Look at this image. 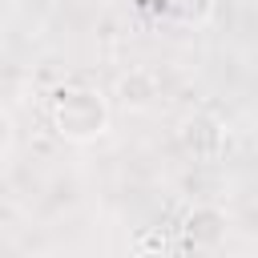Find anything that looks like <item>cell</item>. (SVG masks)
Segmentation results:
<instances>
[{"label": "cell", "mask_w": 258, "mask_h": 258, "mask_svg": "<svg viewBox=\"0 0 258 258\" xmlns=\"http://www.w3.org/2000/svg\"><path fill=\"white\" fill-rule=\"evenodd\" d=\"M48 121L56 129L60 141L69 145H93L109 133V121H113V109H109V97L93 85H81V81H69L52 93V105H48Z\"/></svg>", "instance_id": "obj_1"}, {"label": "cell", "mask_w": 258, "mask_h": 258, "mask_svg": "<svg viewBox=\"0 0 258 258\" xmlns=\"http://www.w3.org/2000/svg\"><path fill=\"white\" fill-rule=\"evenodd\" d=\"M181 145L194 161H218L230 145V129L218 113H194L181 121Z\"/></svg>", "instance_id": "obj_2"}, {"label": "cell", "mask_w": 258, "mask_h": 258, "mask_svg": "<svg viewBox=\"0 0 258 258\" xmlns=\"http://www.w3.org/2000/svg\"><path fill=\"white\" fill-rule=\"evenodd\" d=\"M226 230H230V218H226V210L214 206V202H198V206L181 218V238H185V246H194V250H214V246H222V242H226Z\"/></svg>", "instance_id": "obj_3"}, {"label": "cell", "mask_w": 258, "mask_h": 258, "mask_svg": "<svg viewBox=\"0 0 258 258\" xmlns=\"http://www.w3.org/2000/svg\"><path fill=\"white\" fill-rule=\"evenodd\" d=\"M157 93H161V85H157V77H153V69H129V73H121L117 77V85H113V101H117V109H125V113H145L153 101H157Z\"/></svg>", "instance_id": "obj_4"}, {"label": "cell", "mask_w": 258, "mask_h": 258, "mask_svg": "<svg viewBox=\"0 0 258 258\" xmlns=\"http://www.w3.org/2000/svg\"><path fill=\"white\" fill-rule=\"evenodd\" d=\"M165 8L177 24H194V28L214 16V0H165Z\"/></svg>", "instance_id": "obj_5"}, {"label": "cell", "mask_w": 258, "mask_h": 258, "mask_svg": "<svg viewBox=\"0 0 258 258\" xmlns=\"http://www.w3.org/2000/svg\"><path fill=\"white\" fill-rule=\"evenodd\" d=\"M12 141H16V125H12V113H8V109H0V149L8 153V149H12Z\"/></svg>", "instance_id": "obj_6"}, {"label": "cell", "mask_w": 258, "mask_h": 258, "mask_svg": "<svg viewBox=\"0 0 258 258\" xmlns=\"http://www.w3.org/2000/svg\"><path fill=\"white\" fill-rule=\"evenodd\" d=\"M8 177V161H4V149H0V181Z\"/></svg>", "instance_id": "obj_7"}, {"label": "cell", "mask_w": 258, "mask_h": 258, "mask_svg": "<svg viewBox=\"0 0 258 258\" xmlns=\"http://www.w3.org/2000/svg\"><path fill=\"white\" fill-rule=\"evenodd\" d=\"M254 218H258V194H254Z\"/></svg>", "instance_id": "obj_8"}, {"label": "cell", "mask_w": 258, "mask_h": 258, "mask_svg": "<svg viewBox=\"0 0 258 258\" xmlns=\"http://www.w3.org/2000/svg\"><path fill=\"white\" fill-rule=\"evenodd\" d=\"M93 4H105V0H93Z\"/></svg>", "instance_id": "obj_9"}]
</instances>
